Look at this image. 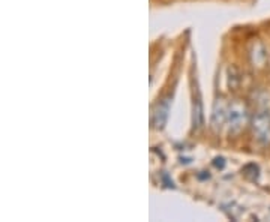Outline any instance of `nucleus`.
<instances>
[{
	"label": "nucleus",
	"instance_id": "f257e3e1",
	"mask_svg": "<svg viewBox=\"0 0 270 222\" xmlns=\"http://www.w3.org/2000/svg\"><path fill=\"white\" fill-rule=\"evenodd\" d=\"M248 120H249V114H248V108L243 102H233L230 105V110H228V123H230V132L231 134H239L246 125H248Z\"/></svg>",
	"mask_w": 270,
	"mask_h": 222
},
{
	"label": "nucleus",
	"instance_id": "f03ea898",
	"mask_svg": "<svg viewBox=\"0 0 270 222\" xmlns=\"http://www.w3.org/2000/svg\"><path fill=\"white\" fill-rule=\"evenodd\" d=\"M254 137L261 144H270V116L266 113H258L252 119Z\"/></svg>",
	"mask_w": 270,
	"mask_h": 222
},
{
	"label": "nucleus",
	"instance_id": "7ed1b4c3",
	"mask_svg": "<svg viewBox=\"0 0 270 222\" xmlns=\"http://www.w3.org/2000/svg\"><path fill=\"white\" fill-rule=\"evenodd\" d=\"M228 110H230V107L227 108V105L224 104V99H218L215 108H213V114H212V128L215 131L221 129V126L228 119Z\"/></svg>",
	"mask_w": 270,
	"mask_h": 222
},
{
	"label": "nucleus",
	"instance_id": "20e7f679",
	"mask_svg": "<svg viewBox=\"0 0 270 222\" xmlns=\"http://www.w3.org/2000/svg\"><path fill=\"white\" fill-rule=\"evenodd\" d=\"M249 56H251V62L255 68H264L266 62H267V53L261 42H255L252 45Z\"/></svg>",
	"mask_w": 270,
	"mask_h": 222
},
{
	"label": "nucleus",
	"instance_id": "39448f33",
	"mask_svg": "<svg viewBox=\"0 0 270 222\" xmlns=\"http://www.w3.org/2000/svg\"><path fill=\"white\" fill-rule=\"evenodd\" d=\"M168 111H170V102L168 99H162L161 102L156 105L155 108V113H153V125L155 128L158 129H162L167 119H168Z\"/></svg>",
	"mask_w": 270,
	"mask_h": 222
},
{
	"label": "nucleus",
	"instance_id": "423d86ee",
	"mask_svg": "<svg viewBox=\"0 0 270 222\" xmlns=\"http://www.w3.org/2000/svg\"><path fill=\"white\" fill-rule=\"evenodd\" d=\"M204 123V114H203V104L200 101V98H197L194 101V126L195 129L201 128Z\"/></svg>",
	"mask_w": 270,
	"mask_h": 222
}]
</instances>
